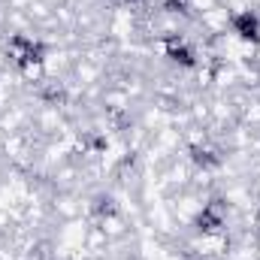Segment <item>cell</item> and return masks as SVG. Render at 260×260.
Segmentation results:
<instances>
[{
    "label": "cell",
    "instance_id": "1",
    "mask_svg": "<svg viewBox=\"0 0 260 260\" xmlns=\"http://www.w3.org/2000/svg\"><path fill=\"white\" fill-rule=\"evenodd\" d=\"M230 34L239 37L242 43L248 46H260V12L257 9H239V12H230Z\"/></svg>",
    "mask_w": 260,
    "mask_h": 260
},
{
    "label": "cell",
    "instance_id": "2",
    "mask_svg": "<svg viewBox=\"0 0 260 260\" xmlns=\"http://www.w3.org/2000/svg\"><path fill=\"white\" fill-rule=\"evenodd\" d=\"M197 24L206 37H221V34H230V9L224 3H218L215 9L209 12H200L197 15Z\"/></svg>",
    "mask_w": 260,
    "mask_h": 260
},
{
    "label": "cell",
    "instance_id": "3",
    "mask_svg": "<svg viewBox=\"0 0 260 260\" xmlns=\"http://www.w3.org/2000/svg\"><path fill=\"white\" fill-rule=\"evenodd\" d=\"M221 0H188V9L194 12V15H200V12H209V9H215Z\"/></svg>",
    "mask_w": 260,
    "mask_h": 260
}]
</instances>
